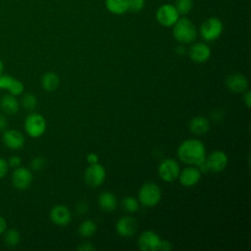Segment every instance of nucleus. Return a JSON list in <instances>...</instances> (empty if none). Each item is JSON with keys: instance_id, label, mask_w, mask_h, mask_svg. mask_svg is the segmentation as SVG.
I'll list each match as a JSON object with an SVG mask.
<instances>
[{"instance_id": "f257e3e1", "label": "nucleus", "mask_w": 251, "mask_h": 251, "mask_svg": "<svg viewBox=\"0 0 251 251\" xmlns=\"http://www.w3.org/2000/svg\"><path fill=\"white\" fill-rule=\"evenodd\" d=\"M177 156L187 165L198 166L206 158V149L204 144L195 138L184 140L177 148Z\"/></svg>"}, {"instance_id": "f03ea898", "label": "nucleus", "mask_w": 251, "mask_h": 251, "mask_svg": "<svg viewBox=\"0 0 251 251\" xmlns=\"http://www.w3.org/2000/svg\"><path fill=\"white\" fill-rule=\"evenodd\" d=\"M173 34L178 42L188 44L196 39L197 30L194 24L190 20L187 18H180L174 25Z\"/></svg>"}, {"instance_id": "7ed1b4c3", "label": "nucleus", "mask_w": 251, "mask_h": 251, "mask_svg": "<svg viewBox=\"0 0 251 251\" xmlns=\"http://www.w3.org/2000/svg\"><path fill=\"white\" fill-rule=\"evenodd\" d=\"M161 189L154 182L144 183L138 191V200L145 207H154L161 200Z\"/></svg>"}, {"instance_id": "20e7f679", "label": "nucleus", "mask_w": 251, "mask_h": 251, "mask_svg": "<svg viewBox=\"0 0 251 251\" xmlns=\"http://www.w3.org/2000/svg\"><path fill=\"white\" fill-rule=\"evenodd\" d=\"M25 129L31 137L41 136L46 129V122L42 115L38 113L29 114L25 120Z\"/></svg>"}, {"instance_id": "39448f33", "label": "nucleus", "mask_w": 251, "mask_h": 251, "mask_svg": "<svg viewBox=\"0 0 251 251\" xmlns=\"http://www.w3.org/2000/svg\"><path fill=\"white\" fill-rule=\"evenodd\" d=\"M223 32V24L220 19L211 17L205 20L200 26V34L207 41H213L220 37Z\"/></svg>"}, {"instance_id": "423d86ee", "label": "nucleus", "mask_w": 251, "mask_h": 251, "mask_svg": "<svg viewBox=\"0 0 251 251\" xmlns=\"http://www.w3.org/2000/svg\"><path fill=\"white\" fill-rule=\"evenodd\" d=\"M83 177L87 185L91 187H97L101 185L105 180V177H106L105 168L98 163L91 164L86 168Z\"/></svg>"}, {"instance_id": "0eeeda50", "label": "nucleus", "mask_w": 251, "mask_h": 251, "mask_svg": "<svg viewBox=\"0 0 251 251\" xmlns=\"http://www.w3.org/2000/svg\"><path fill=\"white\" fill-rule=\"evenodd\" d=\"M179 172L180 169L178 163L171 158L163 160L158 168L160 177L167 182L175 181L178 177Z\"/></svg>"}, {"instance_id": "6e6552de", "label": "nucleus", "mask_w": 251, "mask_h": 251, "mask_svg": "<svg viewBox=\"0 0 251 251\" xmlns=\"http://www.w3.org/2000/svg\"><path fill=\"white\" fill-rule=\"evenodd\" d=\"M156 19L161 25L169 27L173 26L176 23V21L179 19V14L177 13L175 6L171 4H165L158 9L156 13Z\"/></svg>"}, {"instance_id": "1a4fd4ad", "label": "nucleus", "mask_w": 251, "mask_h": 251, "mask_svg": "<svg viewBox=\"0 0 251 251\" xmlns=\"http://www.w3.org/2000/svg\"><path fill=\"white\" fill-rule=\"evenodd\" d=\"M160 236L153 230L143 231L137 239L138 248L142 251H158L160 249Z\"/></svg>"}, {"instance_id": "9d476101", "label": "nucleus", "mask_w": 251, "mask_h": 251, "mask_svg": "<svg viewBox=\"0 0 251 251\" xmlns=\"http://www.w3.org/2000/svg\"><path fill=\"white\" fill-rule=\"evenodd\" d=\"M227 161L228 159L226 154L221 150L212 152L204 160L208 171H212L214 173L224 171L227 165Z\"/></svg>"}, {"instance_id": "9b49d317", "label": "nucleus", "mask_w": 251, "mask_h": 251, "mask_svg": "<svg viewBox=\"0 0 251 251\" xmlns=\"http://www.w3.org/2000/svg\"><path fill=\"white\" fill-rule=\"evenodd\" d=\"M138 223L135 218L131 216L122 217L116 224V231L122 237H131L137 231Z\"/></svg>"}, {"instance_id": "f8f14e48", "label": "nucleus", "mask_w": 251, "mask_h": 251, "mask_svg": "<svg viewBox=\"0 0 251 251\" xmlns=\"http://www.w3.org/2000/svg\"><path fill=\"white\" fill-rule=\"evenodd\" d=\"M13 185L19 190H25L32 182L31 172L25 167H18L12 176Z\"/></svg>"}, {"instance_id": "ddd939ff", "label": "nucleus", "mask_w": 251, "mask_h": 251, "mask_svg": "<svg viewBox=\"0 0 251 251\" xmlns=\"http://www.w3.org/2000/svg\"><path fill=\"white\" fill-rule=\"evenodd\" d=\"M3 143L10 149L19 150L25 145V136L17 129H8L2 135Z\"/></svg>"}, {"instance_id": "4468645a", "label": "nucleus", "mask_w": 251, "mask_h": 251, "mask_svg": "<svg viewBox=\"0 0 251 251\" xmlns=\"http://www.w3.org/2000/svg\"><path fill=\"white\" fill-rule=\"evenodd\" d=\"M188 55L195 63H204L210 58L211 49L207 44L203 42H197L191 45L188 50Z\"/></svg>"}, {"instance_id": "2eb2a0df", "label": "nucleus", "mask_w": 251, "mask_h": 251, "mask_svg": "<svg viewBox=\"0 0 251 251\" xmlns=\"http://www.w3.org/2000/svg\"><path fill=\"white\" fill-rule=\"evenodd\" d=\"M226 87L235 93H242L248 88V79L242 74H232L226 79Z\"/></svg>"}, {"instance_id": "dca6fc26", "label": "nucleus", "mask_w": 251, "mask_h": 251, "mask_svg": "<svg viewBox=\"0 0 251 251\" xmlns=\"http://www.w3.org/2000/svg\"><path fill=\"white\" fill-rule=\"evenodd\" d=\"M178 180L183 186H193L201 178V172L197 167H187L179 172Z\"/></svg>"}, {"instance_id": "f3484780", "label": "nucleus", "mask_w": 251, "mask_h": 251, "mask_svg": "<svg viewBox=\"0 0 251 251\" xmlns=\"http://www.w3.org/2000/svg\"><path fill=\"white\" fill-rule=\"evenodd\" d=\"M51 221L58 226H67L70 224L72 215L70 210L64 205H57L50 211Z\"/></svg>"}, {"instance_id": "a211bd4d", "label": "nucleus", "mask_w": 251, "mask_h": 251, "mask_svg": "<svg viewBox=\"0 0 251 251\" xmlns=\"http://www.w3.org/2000/svg\"><path fill=\"white\" fill-rule=\"evenodd\" d=\"M0 89H6L13 95H20L24 92L25 86L22 81L7 75H0Z\"/></svg>"}, {"instance_id": "6ab92c4d", "label": "nucleus", "mask_w": 251, "mask_h": 251, "mask_svg": "<svg viewBox=\"0 0 251 251\" xmlns=\"http://www.w3.org/2000/svg\"><path fill=\"white\" fill-rule=\"evenodd\" d=\"M189 129L195 135H203L209 131L210 123L206 118L202 116H197L192 118V120L190 121Z\"/></svg>"}, {"instance_id": "aec40b11", "label": "nucleus", "mask_w": 251, "mask_h": 251, "mask_svg": "<svg viewBox=\"0 0 251 251\" xmlns=\"http://www.w3.org/2000/svg\"><path fill=\"white\" fill-rule=\"evenodd\" d=\"M0 107L4 113H6L8 115H14V114L18 113L20 104H19L18 100L16 99L15 95L9 93V94H5L1 98Z\"/></svg>"}, {"instance_id": "412c9836", "label": "nucleus", "mask_w": 251, "mask_h": 251, "mask_svg": "<svg viewBox=\"0 0 251 251\" xmlns=\"http://www.w3.org/2000/svg\"><path fill=\"white\" fill-rule=\"evenodd\" d=\"M98 204L105 212H113L118 206V201L112 192L105 191L99 195Z\"/></svg>"}, {"instance_id": "4be33fe9", "label": "nucleus", "mask_w": 251, "mask_h": 251, "mask_svg": "<svg viewBox=\"0 0 251 251\" xmlns=\"http://www.w3.org/2000/svg\"><path fill=\"white\" fill-rule=\"evenodd\" d=\"M60 84V78L59 76L53 73V72H48L44 74L41 77V85L44 90L46 91H54L58 88Z\"/></svg>"}, {"instance_id": "5701e85b", "label": "nucleus", "mask_w": 251, "mask_h": 251, "mask_svg": "<svg viewBox=\"0 0 251 251\" xmlns=\"http://www.w3.org/2000/svg\"><path fill=\"white\" fill-rule=\"evenodd\" d=\"M105 5L107 10L115 15H122L127 11L126 0H106Z\"/></svg>"}, {"instance_id": "b1692460", "label": "nucleus", "mask_w": 251, "mask_h": 251, "mask_svg": "<svg viewBox=\"0 0 251 251\" xmlns=\"http://www.w3.org/2000/svg\"><path fill=\"white\" fill-rule=\"evenodd\" d=\"M96 229H97V226L93 221L85 220L80 224L78 227V233L82 237H90L95 233Z\"/></svg>"}, {"instance_id": "393cba45", "label": "nucleus", "mask_w": 251, "mask_h": 251, "mask_svg": "<svg viewBox=\"0 0 251 251\" xmlns=\"http://www.w3.org/2000/svg\"><path fill=\"white\" fill-rule=\"evenodd\" d=\"M122 208L126 213H135L139 209V202L134 197L127 196L122 200Z\"/></svg>"}, {"instance_id": "a878e982", "label": "nucleus", "mask_w": 251, "mask_h": 251, "mask_svg": "<svg viewBox=\"0 0 251 251\" xmlns=\"http://www.w3.org/2000/svg\"><path fill=\"white\" fill-rule=\"evenodd\" d=\"M6 231V230H5ZM4 240L6 242V244L10 247H15L19 244L20 240H21V236H20V232L16 229V228H10L5 232L4 235Z\"/></svg>"}, {"instance_id": "bb28decb", "label": "nucleus", "mask_w": 251, "mask_h": 251, "mask_svg": "<svg viewBox=\"0 0 251 251\" xmlns=\"http://www.w3.org/2000/svg\"><path fill=\"white\" fill-rule=\"evenodd\" d=\"M22 106L28 111H32L37 106V98L32 93H25L22 97Z\"/></svg>"}, {"instance_id": "cd10ccee", "label": "nucleus", "mask_w": 251, "mask_h": 251, "mask_svg": "<svg viewBox=\"0 0 251 251\" xmlns=\"http://www.w3.org/2000/svg\"><path fill=\"white\" fill-rule=\"evenodd\" d=\"M176 9L179 15H187L193 7L192 0H176Z\"/></svg>"}, {"instance_id": "c85d7f7f", "label": "nucleus", "mask_w": 251, "mask_h": 251, "mask_svg": "<svg viewBox=\"0 0 251 251\" xmlns=\"http://www.w3.org/2000/svg\"><path fill=\"white\" fill-rule=\"evenodd\" d=\"M126 4L127 11H130L131 13H138L143 9L145 0H126Z\"/></svg>"}, {"instance_id": "c756f323", "label": "nucleus", "mask_w": 251, "mask_h": 251, "mask_svg": "<svg viewBox=\"0 0 251 251\" xmlns=\"http://www.w3.org/2000/svg\"><path fill=\"white\" fill-rule=\"evenodd\" d=\"M30 167L33 171H40L45 167V159L41 156L33 158L30 162Z\"/></svg>"}, {"instance_id": "7c9ffc66", "label": "nucleus", "mask_w": 251, "mask_h": 251, "mask_svg": "<svg viewBox=\"0 0 251 251\" xmlns=\"http://www.w3.org/2000/svg\"><path fill=\"white\" fill-rule=\"evenodd\" d=\"M9 171L8 162L2 158H0V178L4 177Z\"/></svg>"}, {"instance_id": "2f4dec72", "label": "nucleus", "mask_w": 251, "mask_h": 251, "mask_svg": "<svg viewBox=\"0 0 251 251\" xmlns=\"http://www.w3.org/2000/svg\"><path fill=\"white\" fill-rule=\"evenodd\" d=\"M7 162H8L9 167L18 168V167H20V165H21V163H22V160H21V158L18 157V156H12Z\"/></svg>"}, {"instance_id": "473e14b6", "label": "nucleus", "mask_w": 251, "mask_h": 251, "mask_svg": "<svg viewBox=\"0 0 251 251\" xmlns=\"http://www.w3.org/2000/svg\"><path fill=\"white\" fill-rule=\"evenodd\" d=\"M76 211L78 214H85L88 211V205L86 202H79L76 205Z\"/></svg>"}, {"instance_id": "72a5a7b5", "label": "nucleus", "mask_w": 251, "mask_h": 251, "mask_svg": "<svg viewBox=\"0 0 251 251\" xmlns=\"http://www.w3.org/2000/svg\"><path fill=\"white\" fill-rule=\"evenodd\" d=\"M95 249L96 248L92 244H90L88 242L81 243L80 245H78L76 247V250H79V251H92V250H95Z\"/></svg>"}, {"instance_id": "f704fd0d", "label": "nucleus", "mask_w": 251, "mask_h": 251, "mask_svg": "<svg viewBox=\"0 0 251 251\" xmlns=\"http://www.w3.org/2000/svg\"><path fill=\"white\" fill-rule=\"evenodd\" d=\"M173 248V245L172 243L169 241V240H162L161 239V243H160V249L159 250H162V251H169Z\"/></svg>"}, {"instance_id": "c9c22d12", "label": "nucleus", "mask_w": 251, "mask_h": 251, "mask_svg": "<svg viewBox=\"0 0 251 251\" xmlns=\"http://www.w3.org/2000/svg\"><path fill=\"white\" fill-rule=\"evenodd\" d=\"M86 160H87V162H88V164L89 165H91V164H96V163H98V155L96 154V153H89V154H87V156H86Z\"/></svg>"}, {"instance_id": "e433bc0d", "label": "nucleus", "mask_w": 251, "mask_h": 251, "mask_svg": "<svg viewBox=\"0 0 251 251\" xmlns=\"http://www.w3.org/2000/svg\"><path fill=\"white\" fill-rule=\"evenodd\" d=\"M243 102L246 105L247 108H250L251 106V92L250 91H244L243 92Z\"/></svg>"}, {"instance_id": "4c0bfd02", "label": "nucleus", "mask_w": 251, "mask_h": 251, "mask_svg": "<svg viewBox=\"0 0 251 251\" xmlns=\"http://www.w3.org/2000/svg\"><path fill=\"white\" fill-rule=\"evenodd\" d=\"M8 126V120L7 118L3 115L0 114V130H4Z\"/></svg>"}, {"instance_id": "58836bf2", "label": "nucleus", "mask_w": 251, "mask_h": 251, "mask_svg": "<svg viewBox=\"0 0 251 251\" xmlns=\"http://www.w3.org/2000/svg\"><path fill=\"white\" fill-rule=\"evenodd\" d=\"M7 228V222L6 220L0 216V234L4 233Z\"/></svg>"}, {"instance_id": "ea45409f", "label": "nucleus", "mask_w": 251, "mask_h": 251, "mask_svg": "<svg viewBox=\"0 0 251 251\" xmlns=\"http://www.w3.org/2000/svg\"><path fill=\"white\" fill-rule=\"evenodd\" d=\"M176 50V53H177L178 55H179V54H180V55H183L184 52H185V49H184L183 46H177Z\"/></svg>"}, {"instance_id": "a19ab883", "label": "nucleus", "mask_w": 251, "mask_h": 251, "mask_svg": "<svg viewBox=\"0 0 251 251\" xmlns=\"http://www.w3.org/2000/svg\"><path fill=\"white\" fill-rule=\"evenodd\" d=\"M2 72H3V63H2V61L0 60V75H2Z\"/></svg>"}]
</instances>
